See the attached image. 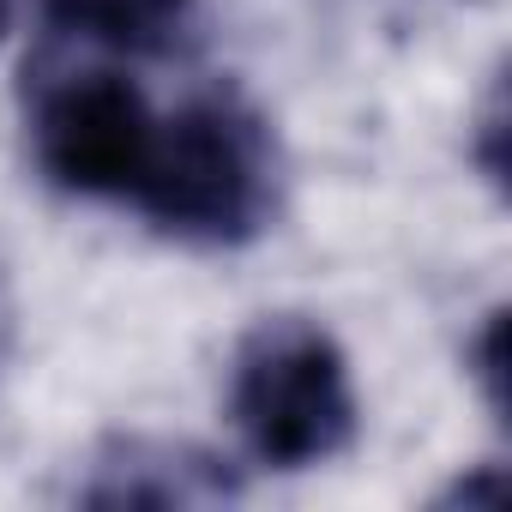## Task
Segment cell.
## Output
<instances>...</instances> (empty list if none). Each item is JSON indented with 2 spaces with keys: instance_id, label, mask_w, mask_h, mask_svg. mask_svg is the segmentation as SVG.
<instances>
[{
  "instance_id": "6da1fadb",
  "label": "cell",
  "mask_w": 512,
  "mask_h": 512,
  "mask_svg": "<svg viewBox=\"0 0 512 512\" xmlns=\"http://www.w3.org/2000/svg\"><path fill=\"white\" fill-rule=\"evenodd\" d=\"M272 205H278L272 133L241 97L217 91L163 115L151 169L133 193L139 217L199 247H235L272 223Z\"/></svg>"
},
{
  "instance_id": "7a4b0ae2",
  "label": "cell",
  "mask_w": 512,
  "mask_h": 512,
  "mask_svg": "<svg viewBox=\"0 0 512 512\" xmlns=\"http://www.w3.org/2000/svg\"><path fill=\"white\" fill-rule=\"evenodd\" d=\"M229 422L266 470H314L350 452L356 386L338 338L302 314L260 320L229 368Z\"/></svg>"
},
{
  "instance_id": "3957f363",
  "label": "cell",
  "mask_w": 512,
  "mask_h": 512,
  "mask_svg": "<svg viewBox=\"0 0 512 512\" xmlns=\"http://www.w3.org/2000/svg\"><path fill=\"white\" fill-rule=\"evenodd\" d=\"M163 115L145 103V91L121 73H61L37 85L31 103V145L55 187L79 199H115L133 205L151 151H157Z\"/></svg>"
},
{
  "instance_id": "277c9868",
  "label": "cell",
  "mask_w": 512,
  "mask_h": 512,
  "mask_svg": "<svg viewBox=\"0 0 512 512\" xmlns=\"http://www.w3.org/2000/svg\"><path fill=\"white\" fill-rule=\"evenodd\" d=\"M241 482L199 446H169V440H115L97 464L91 482L79 488L85 506H205L229 500Z\"/></svg>"
},
{
  "instance_id": "5b68a950",
  "label": "cell",
  "mask_w": 512,
  "mask_h": 512,
  "mask_svg": "<svg viewBox=\"0 0 512 512\" xmlns=\"http://www.w3.org/2000/svg\"><path fill=\"white\" fill-rule=\"evenodd\" d=\"M43 13L61 31L91 37L103 49H121V55H169L187 37L193 0H43Z\"/></svg>"
},
{
  "instance_id": "8992f818",
  "label": "cell",
  "mask_w": 512,
  "mask_h": 512,
  "mask_svg": "<svg viewBox=\"0 0 512 512\" xmlns=\"http://www.w3.org/2000/svg\"><path fill=\"white\" fill-rule=\"evenodd\" d=\"M470 374L482 380L488 410L506 422V308H494V314L482 320V332L470 338Z\"/></svg>"
},
{
  "instance_id": "52a82bcc",
  "label": "cell",
  "mask_w": 512,
  "mask_h": 512,
  "mask_svg": "<svg viewBox=\"0 0 512 512\" xmlns=\"http://www.w3.org/2000/svg\"><path fill=\"white\" fill-rule=\"evenodd\" d=\"M500 139H506V115H500V97H494V103H488V115H482V151H476V157H482V175H488L494 187L506 181V163H500Z\"/></svg>"
},
{
  "instance_id": "ba28073f",
  "label": "cell",
  "mask_w": 512,
  "mask_h": 512,
  "mask_svg": "<svg viewBox=\"0 0 512 512\" xmlns=\"http://www.w3.org/2000/svg\"><path fill=\"white\" fill-rule=\"evenodd\" d=\"M0 31H7V0H0Z\"/></svg>"
}]
</instances>
